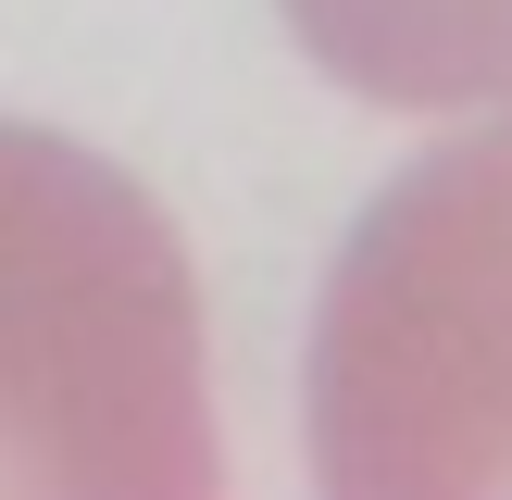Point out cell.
I'll return each mask as SVG.
<instances>
[{"mask_svg":"<svg viewBox=\"0 0 512 500\" xmlns=\"http://www.w3.org/2000/svg\"><path fill=\"white\" fill-rule=\"evenodd\" d=\"M0 488L25 500H200L213 375L200 288L150 188L75 138L0 125Z\"/></svg>","mask_w":512,"mask_h":500,"instance_id":"obj_1","label":"cell"},{"mask_svg":"<svg viewBox=\"0 0 512 500\" xmlns=\"http://www.w3.org/2000/svg\"><path fill=\"white\" fill-rule=\"evenodd\" d=\"M300 413L350 500H512V125L425 150L350 225Z\"/></svg>","mask_w":512,"mask_h":500,"instance_id":"obj_2","label":"cell"},{"mask_svg":"<svg viewBox=\"0 0 512 500\" xmlns=\"http://www.w3.org/2000/svg\"><path fill=\"white\" fill-rule=\"evenodd\" d=\"M288 38L388 113H475L512 100V0H275Z\"/></svg>","mask_w":512,"mask_h":500,"instance_id":"obj_3","label":"cell"}]
</instances>
